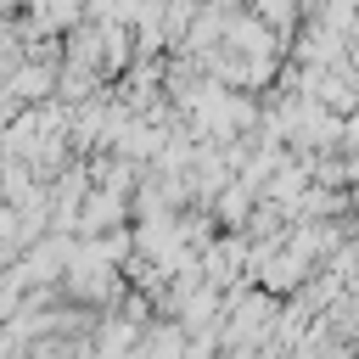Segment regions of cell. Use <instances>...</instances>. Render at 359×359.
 I'll return each instance as SVG.
<instances>
[{"label":"cell","mask_w":359,"mask_h":359,"mask_svg":"<svg viewBox=\"0 0 359 359\" xmlns=\"http://www.w3.org/2000/svg\"><path fill=\"white\" fill-rule=\"evenodd\" d=\"M0 359H11V342H0Z\"/></svg>","instance_id":"obj_1"}]
</instances>
